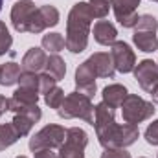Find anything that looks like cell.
Listing matches in <instances>:
<instances>
[{"instance_id": "6da1fadb", "label": "cell", "mask_w": 158, "mask_h": 158, "mask_svg": "<svg viewBox=\"0 0 158 158\" xmlns=\"http://www.w3.org/2000/svg\"><path fill=\"white\" fill-rule=\"evenodd\" d=\"M98 142L105 147H129L140 138V131L136 125L116 123V109L107 103H98L94 109V125Z\"/></svg>"}, {"instance_id": "7a4b0ae2", "label": "cell", "mask_w": 158, "mask_h": 158, "mask_svg": "<svg viewBox=\"0 0 158 158\" xmlns=\"http://www.w3.org/2000/svg\"><path fill=\"white\" fill-rule=\"evenodd\" d=\"M92 20L94 15L88 2H77L72 6L66 20V37H64L66 50H70L72 53H81L86 50Z\"/></svg>"}, {"instance_id": "3957f363", "label": "cell", "mask_w": 158, "mask_h": 158, "mask_svg": "<svg viewBox=\"0 0 158 158\" xmlns=\"http://www.w3.org/2000/svg\"><path fill=\"white\" fill-rule=\"evenodd\" d=\"M94 109H96V105L92 103L90 98H86L79 92H70L68 96H64V101L57 109V114L63 119L79 118L94 125Z\"/></svg>"}, {"instance_id": "277c9868", "label": "cell", "mask_w": 158, "mask_h": 158, "mask_svg": "<svg viewBox=\"0 0 158 158\" xmlns=\"http://www.w3.org/2000/svg\"><path fill=\"white\" fill-rule=\"evenodd\" d=\"M155 103L153 101H145L143 98H140L138 94H127V98L121 103V114L123 121L129 125H140L142 121L149 119L155 114Z\"/></svg>"}, {"instance_id": "5b68a950", "label": "cell", "mask_w": 158, "mask_h": 158, "mask_svg": "<svg viewBox=\"0 0 158 158\" xmlns=\"http://www.w3.org/2000/svg\"><path fill=\"white\" fill-rule=\"evenodd\" d=\"M64 138H66V129L63 125L48 123L30 138L28 147L31 153H35L39 149H59L64 143Z\"/></svg>"}, {"instance_id": "8992f818", "label": "cell", "mask_w": 158, "mask_h": 158, "mask_svg": "<svg viewBox=\"0 0 158 158\" xmlns=\"http://www.w3.org/2000/svg\"><path fill=\"white\" fill-rule=\"evenodd\" d=\"M88 145V134L81 127H70L66 129L64 143L59 147L57 158H86L85 149Z\"/></svg>"}, {"instance_id": "52a82bcc", "label": "cell", "mask_w": 158, "mask_h": 158, "mask_svg": "<svg viewBox=\"0 0 158 158\" xmlns=\"http://www.w3.org/2000/svg\"><path fill=\"white\" fill-rule=\"evenodd\" d=\"M37 7L33 4V0H19L13 4L11 7V24L15 28V31L19 33H30V26L33 20Z\"/></svg>"}, {"instance_id": "ba28073f", "label": "cell", "mask_w": 158, "mask_h": 158, "mask_svg": "<svg viewBox=\"0 0 158 158\" xmlns=\"http://www.w3.org/2000/svg\"><path fill=\"white\" fill-rule=\"evenodd\" d=\"M110 57L114 61V68L121 74H129L136 66V55L125 40H116L110 46Z\"/></svg>"}, {"instance_id": "9c48e42d", "label": "cell", "mask_w": 158, "mask_h": 158, "mask_svg": "<svg viewBox=\"0 0 158 158\" xmlns=\"http://www.w3.org/2000/svg\"><path fill=\"white\" fill-rule=\"evenodd\" d=\"M96 77L98 76H96L94 68L90 66L88 59L83 61L76 68V92H79V94H83V96H86V98L92 99L96 96V90H98Z\"/></svg>"}, {"instance_id": "30bf717a", "label": "cell", "mask_w": 158, "mask_h": 158, "mask_svg": "<svg viewBox=\"0 0 158 158\" xmlns=\"http://www.w3.org/2000/svg\"><path fill=\"white\" fill-rule=\"evenodd\" d=\"M59 9L55 6H40L37 7L35 15H33V20H31V26H30V33H42L46 28H55L59 24Z\"/></svg>"}, {"instance_id": "8fae6325", "label": "cell", "mask_w": 158, "mask_h": 158, "mask_svg": "<svg viewBox=\"0 0 158 158\" xmlns=\"http://www.w3.org/2000/svg\"><path fill=\"white\" fill-rule=\"evenodd\" d=\"M140 6V0H110V7L114 9L116 20L123 28H134L138 22L136 7Z\"/></svg>"}, {"instance_id": "7c38bea8", "label": "cell", "mask_w": 158, "mask_h": 158, "mask_svg": "<svg viewBox=\"0 0 158 158\" xmlns=\"http://www.w3.org/2000/svg\"><path fill=\"white\" fill-rule=\"evenodd\" d=\"M134 79L138 81L140 88L151 92V88L158 83V64L153 59H143L134 66Z\"/></svg>"}, {"instance_id": "4fadbf2b", "label": "cell", "mask_w": 158, "mask_h": 158, "mask_svg": "<svg viewBox=\"0 0 158 158\" xmlns=\"http://www.w3.org/2000/svg\"><path fill=\"white\" fill-rule=\"evenodd\" d=\"M39 101V92L33 88H26V86H19L13 96L9 98V110L19 114L24 109H28L30 105H37Z\"/></svg>"}, {"instance_id": "5bb4252c", "label": "cell", "mask_w": 158, "mask_h": 158, "mask_svg": "<svg viewBox=\"0 0 158 158\" xmlns=\"http://www.w3.org/2000/svg\"><path fill=\"white\" fill-rule=\"evenodd\" d=\"M88 63L94 68V72H96L98 77L114 79L116 68H114V61H112L110 53H107V52H96V53H92L88 57Z\"/></svg>"}, {"instance_id": "9a60e30c", "label": "cell", "mask_w": 158, "mask_h": 158, "mask_svg": "<svg viewBox=\"0 0 158 158\" xmlns=\"http://www.w3.org/2000/svg\"><path fill=\"white\" fill-rule=\"evenodd\" d=\"M118 39V30L112 22L101 19L94 24V40L101 46H112Z\"/></svg>"}, {"instance_id": "2e32d148", "label": "cell", "mask_w": 158, "mask_h": 158, "mask_svg": "<svg viewBox=\"0 0 158 158\" xmlns=\"http://www.w3.org/2000/svg\"><path fill=\"white\" fill-rule=\"evenodd\" d=\"M46 52L42 50V48H37V46H33V48H30L26 53H24V57H22V70H26V72H35V74H39L40 70L46 66Z\"/></svg>"}, {"instance_id": "e0dca14e", "label": "cell", "mask_w": 158, "mask_h": 158, "mask_svg": "<svg viewBox=\"0 0 158 158\" xmlns=\"http://www.w3.org/2000/svg\"><path fill=\"white\" fill-rule=\"evenodd\" d=\"M127 94H129L127 86H125V85H119V83L107 85V86L103 88V92H101V96H103V103H107V105L112 107V109L121 107V103H123V99L127 98Z\"/></svg>"}, {"instance_id": "ac0fdd59", "label": "cell", "mask_w": 158, "mask_h": 158, "mask_svg": "<svg viewBox=\"0 0 158 158\" xmlns=\"http://www.w3.org/2000/svg\"><path fill=\"white\" fill-rule=\"evenodd\" d=\"M132 42L136 44V48L140 52H145V53H153V52L158 50V37H156L155 31H140V30H134Z\"/></svg>"}, {"instance_id": "d6986e66", "label": "cell", "mask_w": 158, "mask_h": 158, "mask_svg": "<svg viewBox=\"0 0 158 158\" xmlns=\"http://www.w3.org/2000/svg\"><path fill=\"white\" fill-rule=\"evenodd\" d=\"M20 64L19 63H4L0 64V85L2 86H13L15 83H19V77H20Z\"/></svg>"}, {"instance_id": "ffe728a7", "label": "cell", "mask_w": 158, "mask_h": 158, "mask_svg": "<svg viewBox=\"0 0 158 158\" xmlns=\"http://www.w3.org/2000/svg\"><path fill=\"white\" fill-rule=\"evenodd\" d=\"M44 68H46V74L53 76L57 81H61L64 77V74H66V63H64V59L59 53H52L46 59V66Z\"/></svg>"}, {"instance_id": "44dd1931", "label": "cell", "mask_w": 158, "mask_h": 158, "mask_svg": "<svg viewBox=\"0 0 158 158\" xmlns=\"http://www.w3.org/2000/svg\"><path fill=\"white\" fill-rule=\"evenodd\" d=\"M19 138L20 134L15 131L13 123H0V151H6L7 147L17 143Z\"/></svg>"}, {"instance_id": "7402d4cb", "label": "cell", "mask_w": 158, "mask_h": 158, "mask_svg": "<svg viewBox=\"0 0 158 158\" xmlns=\"http://www.w3.org/2000/svg\"><path fill=\"white\" fill-rule=\"evenodd\" d=\"M63 48H66L64 44V37L61 33H48L42 37V50L50 52V53H59Z\"/></svg>"}, {"instance_id": "603a6c76", "label": "cell", "mask_w": 158, "mask_h": 158, "mask_svg": "<svg viewBox=\"0 0 158 158\" xmlns=\"http://www.w3.org/2000/svg\"><path fill=\"white\" fill-rule=\"evenodd\" d=\"M13 127H15V131L20 134V136H28L30 132H31V129H33V125H35V121L31 118H28L26 114H15V118H13Z\"/></svg>"}, {"instance_id": "cb8c5ba5", "label": "cell", "mask_w": 158, "mask_h": 158, "mask_svg": "<svg viewBox=\"0 0 158 158\" xmlns=\"http://www.w3.org/2000/svg\"><path fill=\"white\" fill-rule=\"evenodd\" d=\"M63 101H64V92H63V88H59V86H53L48 94H44V103H46L50 109H55V110H57Z\"/></svg>"}, {"instance_id": "d4e9b609", "label": "cell", "mask_w": 158, "mask_h": 158, "mask_svg": "<svg viewBox=\"0 0 158 158\" xmlns=\"http://www.w3.org/2000/svg\"><path fill=\"white\" fill-rule=\"evenodd\" d=\"M90 4V9H92V15L94 19H105L109 15V9H110V0H88Z\"/></svg>"}, {"instance_id": "484cf974", "label": "cell", "mask_w": 158, "mask_h": 158, "mask_svg": "<svg viewBox=\"0 0 158 158\" xmlns=\"http://www.w3.org/2000/svg\"><path fill=\"white\" fill-rule=\"evenodd\" d=\"M134 30H140V31H155L156 33V30H158L156 17H153V15H140Z\"/></svg>"}, {"instance_id": "4316f807", "label": "cell", "mask_w": 158, "mask_h": 158, "mask_svg": "<svg viewBox=\"0 0 158 158\" xmlns=\"http://www.w3.org/2000/svg\"><path fill=\"white\" fill-rule=\"evenodd\" d=\"M11 44H13V37L7 30V26L0 20V55H6L11 50Z\"/></svg>"}, {"instance_id": "83f0119b", "label": "cell", "mask_w": 158, "mask_h": 158, "mask_svg": "<svg viewBox=\"0 0 158 158\" xmlns=\"http://www.w3.org/2000/svg\"><path fill=\"white\" fill-rule=\"evenodd\" d=\"M19 83H20V86L33 88V90L39 92V74H35V72H26V70H22V72H20V77H19Z\"/></svg>"}, {"instance_id": "f1b7e54d", "label": "cell", "mask_w": 158, "mask_h": 158, "mask_svg": "<svg viewBox=\"0 0 158 158\" xmlns=\"http://www.w3.org/2000/svg\"><path fill=\"white\" fill-rule=\"evenodd\" d=\"M53 86H57V79L50 74H39V94H48Z\"/></svg>"}, {"instance_id": "f546056e", "label": "cell", "mask_w": 158, "mask_h": 158, "mask_svg": "<svg viewBox=\"0 0 158 158\" xmlns=\"http://www.w3.org/2000/svg\"><path fill=\"white\" fill-rule=\"evenodd\" d=\"M143 136H145V142L149 145H158V119H155L153 123H149V127L145 129Z\"/></svg>"}, {"instance_id": "4dcf8cb0", "label": "cell", "mask_w": 158, "mask_h": 158, "mask_svg": "<svg viewBox=\"0 0 158 158\" xmlns=\"http://www.w3.org/2000/svg\"><path fill=\"white\" fill-rule=\"evenodd\" d=\"M101 158H132L125 147H110L101 153Z\"/></svg>"}, {"instance_id": "1f68e13d", "label": "cell", "mask_w": 158, "mask_h": 158, "mask_svg": "<svg viewBox=\"0 0 158 158\" xmlns=\"http://www.w3.org/2000/svg\"><path fill=\"white\" fill-rule=\"evenodd\" d=\"M35 158H57V153H53V149H39L33 153Z\"/></svg>"}, {"instance_id": "d6a6232c", "label": "cell", "mask_w": 158, "mask_h": 158, "mask_svg": "<svg viewBox=\"0 0 158 158\" xmlns=\"http://www.w3.org/2000/svg\"><path fill=\"white\" fill-rule=\"evenodd\" d=\"M9 110V99L7 98H4V96H0V112L2 114H6Z\"/></svg>"}, {"instance_id": "836d02e7", "label": "cell", "mask_w": 158, "mask_h": 158, "mask_svg": "<svg viewBox=\"0 0 158 158\" xmlns=\"http://www.w3.org/2000/svg\"><path fill=\"white\" fill-rule=\"evenodd\" d=\"M149 94H151V99H153V103H156V105H158V83L153 86V88H151V92H149Z\"/></svg>"}, {"instance_id": "e575fe53", "label": "cell", "mask_w": 158, "mask_h": 158, "mask_svg": "<svg viewBox=\"0 0 158 158\" xmlns=\"http://www.w3.org/2000/svg\"><path fill=\"white\" fill-rule=\"evenodd\" d=\"M2 6H4V0H0V11H2Z\"/></svg>"}, {"instance_id": "d590c367", "label": "cell", "mask_w": 158, "mask_h": 158, "mask_svg": "<svg viewBox=\"0 0 158 158\" xmlns=\"http://www.w3.org/2000/svg\"><path fill=\"white\" fill-rule=\"evenodd\" d=\"M17 158H28V156H24V155H20V156H17Z\"/></svg>"}, {"instance_id": "8d00e7d4", "label": "cell", "mask_w": 158, "mask_h": 158, "mask_svg": "<svg viewBox=\"0 0 158 158\" xmlns=\"http://www.w3.org/2000/svg\"><path fill=\"white\" fill-rule=\"evenodd\" d=\"M151 2H158V0H151Z\"/></svg>"}, {"instance_id": "74e56055", "label": "cell", "mask_w": 158, "mask_h": 158, "mask_svg": "<svg viewBox=\"0 0 158 158\" xmlns=\"http://www.w3.org/2000/svg\"><path fill=\"white\" fill-rule=\"evenodd\" d=\"M140 158H145V156H140Z\"/></svg>"}, {"instance_id": "f35d334b", "label": "cell", "mask_w": 158, "mask_h": 158, "mask_svg": "<svg viewBox=\"0 0 158 158\" xmlns=\"http://www.w3.org/2000/svg\"><path fill=\"white\" fill-rule=\"evenodd\" d=\"M0 116H2V112H0Z\"/></svg>"}, {"instance_id": "ab89813d", "label": "cell", "mask_w": 158, "mask_h": 158, "mask_svg": "<svg viewBox=\"0 0 158 158\" xmlns=\"http://www.w3.org/2000/svg\"><path fill=\"white\" fill-rule=\"evenodd\" d=\"M156 64H158V63H156Z\"/></svg>"}]
</instances>
